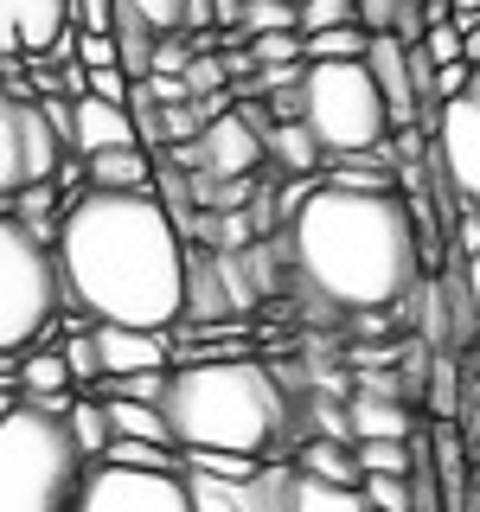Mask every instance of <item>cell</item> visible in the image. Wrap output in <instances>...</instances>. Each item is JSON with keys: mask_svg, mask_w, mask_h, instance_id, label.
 I'll return each mask as SVG.
<instances>
[{"mask_svg": "<svg viewBox=\"0 0 480 512\" xmlns=\"http://www.w3.org/2000/svg\"><path fill=\"white\" fill-rule=\"evenodd\" d=\"M64 301L96 327L167 333L186 320V237L160 192H84L58 218Z\"/></svg>", "mask_w": 480, "mask_h": 512, "instance_id": "1", "label": "cell"}, {"mask_svg": "<svg viewBox=\"0 0 480 512\" xmlns=\"http://www.w3.org/2000/svg\"><path fill=\"white\" fill-rule=\"evenodd\" d=\"M282 250H288L295 282L346 314L397 308L404 295L423 288L416 276L429 263L404 192H352L333 180H320L288 212Z\"/></svg>", "mask_w": 480, "mask_h": 512, "instance_id": "2", "label": "cell"}, {"mask_svg": "<svg viewBox=\"0 0 480 512\" xmlns=\"http://www.w3.org/2000/svg\"><path fill=\"white\" fill-rule=\"evenodd\" d=\"M167 429L180 455H250L269 461V448L288 436V391L263 359L212 352V359L173 365L167 384Z\"/></svg>", "mask_w": 480, "mask_h": 512, "instance_id": "3", "label": "cell"}, {"mask_svg": "<svg viewBox=\"0 0 480 512\" xmlns=\"http://www.w3.org/2000/svg\"><path fill=\"white\" fill-rule=\"evenodd\" d=\"M84 448L58 410L20 404L0 429V512H71L84 493Z\"/></svg>", "mask_w": 480, "mask_h": 512, "instance_id": "4", "label": "cell"}, {"mask_svg": "<svg viewBox=\"0 0 480 512\" xmlns=\"http://www.w3.org/2000/svg\"><path fill=\"white\" fill-rule=\"evenodd\" d=\"M58 308H71L58 250L20 218H0V359H26L58 327Z\"/></svg>", "mask_w": 480, "mask_h": 512, "instance_id": "5", "label": "cell"}, {"mask_svg": "<svg viewBox=\"0 0 480 512\" xmlns=\"http://www.w3.org/2000/svg\"><path fill=\"white\" fill-rule=\"evenodd\" d=\"M320 154L333 160V167H346V160H372L384 141L397 135L391 128V103H384L372 64H308V116Z\"/></svg>", "mask_w": 480, "mask_h": 512, "instance_id": "6", "label": "cell"}, {"mask_svg": "<svg viewBox=\"0 0 480 512\" xmlns=\"http://www.w3.org/2000/svg\"><path fill=\"white\" fill-rule=\"evenodd\" d=\"M64 167V141L39 103L0 90V199H20L26 186H52Z\"/></svg>", "mask_w": 480, "mask_h": 512, "instance_id": "7", "label": "cell"}, {"mask_svg": "<svg viewBox=\"0 0 480 512\" xmlns=\"http://www.w3.org/2000/svg\"><path fill=\"white\" fill-rule=\"evenodd\" d=\"M429 141H436V167H442L448 199L480 205V71H474V84L461 90L455 103H442Z\"/></svg>", "mask_w": 480, "mask_h": 512, "instance_id": "8", "label": "cell"}, {"mask_svg": "<svg viewBox=\"0 0 480 512\" xmlns=\"http://www.w3.org/2000/svg\"><path fill=\"white\" fill-rule=\"evenodd\" d=\"M71 512H192V493H186V474H135V468L96 461Z\"/></svg>", "mask_w": 480, "mask_h": 512, "instance_id": "9", "label": "cell"}, {"mask_svg": "<svg viewBox=\"0 0 480 512\" xmlns=\"http://www.w3.org/2000/svg\"><path fill=\"white\" fill-rule=\"evenodd\" d=\"M269 128H276V116L256 109L250 96H237L231 116L199 135V173L205 180H250V173L269 160Z\"/></svg>", "mask_w": 480, "mask_h": 512, "instance_id": "10", "label": "cell"}, {"mask_svg": "<svg viewBox=\"0 0 480 512\" xmlns=\"http://www.w3.org/2000/svg\"><path fill=\"white\" fill-rule=\"evenodd\" d=\"M96 352H103V384L109 378H141V372H173V340L141 327H96Z\"/></svg>", "mask_w": 480, "mask_h": 512, "instance_id": "11", "label": "cell"}, {"mask_svg": "<svg viewBox=\"0 0 480 512\" xmlns=\"http://www.w3.org/2000/svg\"><path fill=\"white\" fill-rule=\"evenodd\" d=\"M237 314L231 276H224V256L192 244L186 250V327H218V320Z\"/></svg>", "mask_w": 480, "mask_h": 512, "instance_id": "12", "label": "cell"}, {"mask_svg": "<svg viewBox=\"0 0 480 512\" xmlns=\"http://www.w3.org/2000/svg\"><path fill=\"white\" fill-rule=\"evenodd\" d=\"M365 64H372L384 103H391V128H423V103H416V84H410V45L397 32H378Z\"/></svg>", "mask_w": 480, "mask_h": 512, "instance_id": "13", "label": "cell"}, {"mask_svg": "<svg viewBox=\"0 0 480 512\" xmlns=\"http://www.w3.org/2000/svg\"><path fill=\"white\" fill-rule=\"evenodd\" d=\"M346 416H352V442H410L416 429H423L410 416L404 397H397V391H372V384L346 404Z\"/></svg>", "mask_w": 480, "mask_h": 512, "instance_id": "14", "label": "cell"}, {"mask_svg": "<svg viewBox=\"0 0 480 512\" xmlns=\"http://www.w3.org/2000/svg\"><path fill=\"white\" fill-rule=\"evenodd\" d=\"M295 468L308 480H327V487H365L359 474V442H333V436H308L295 448Z\"/></svg>", "mask_w": 480, "mask_h": 512, "instance_id": "15", "label": "cell"}, {"mask_svg": "<svg viewBox=\"0 0 480 512\" xmlns=\"http://www.w3.org/2000/svg\"><path fill=\"white\" fill-rule=\"evenodd\" d=\"M13 20H20V52L26 58H45L52 45L71 32V0H13Z\"/></svg>", "mask_w": 480, "mask_h": 512, "instance_id": "16", "label": "cell"}, {"mask_svg": "<svg viewBox=\"0 0 480 512\" xmlns=\"http://www.w3.org/2000/svg\"><path fill=\"white\" fill-rule=\"evenodd\" d=\"M20 397L26 404H52V397H77L71 384V365H64L58 346H32L20 359Z\"/></svg>", "mask_w": 480, "mask_h": 512, "instance_id": "17", "label": "cell"}, {"mask_svg": "<svg viewBox=\"0 0 480 512\" xmlns=\"http://www.w3.org/2000/svg\"><path fill=\"white\" fill-rule=\"evenodd\" d=\"M84 167H90V186L96 192H154V160H148V148H116V154L84 160Z\"/></svg>", "mask_w": 480, "mask_h": 512, "instance_id": "18", "label": "cell"}, {"mask_svg": "<svg viewBox=\"0 0 480 512\" xmlns=\"http://www.w3.org/2000/svg\"><path fill=\"white\" fill-rule=\"evenodd\" d=\"M269 160H276L288 180L301 186V180H314V173H320V160H327V154H320V141H314L308 122H276V128H269Z\"/></svg>", "mask_w": 480, "mask_h": 512, "instance_id": "19", "label": "cell"}, {"mask_svg": "<svg viewBox=\"0 0 480 512\" xmlns=\"http://www.w3.org/2000/svg\"><path fill=\"white\" fill-rule=\"evenodd\" d=\"M103 404H109V429H116L122 442L173 448V429H167V410H160V404H128V397H103Z\"/></svg>", "mask_w": 480, "mask_h": 512, "instance_id": "20", "label": "cell"}, {"mask_svg": "<svg viewBox=\"0 0 480 512\" xmlns=\"http://www.w3.org/2000/svg\"><path fill=\"white\" fill-rule=\"evenodd\" d=\"M64 423H71V442L84 448V461H90V468L109 455V442H116V429H109V404H103L96 391H90V397H77Z\"/></svg>", "mask_w": 480, "mask_h": 512, "instance_id": "21", "label": "cell"}, {"mask_svg": "<svg viewBox=\"0 0 480 512\" xmlns=\"http://www.w3.org/2000/svg\"><path fill=\"white\" fill-rule=\"evenodd\" d=\"M192 512H256L250 480H212V474H186Z\"/></svg>", "mask_w": 480, "mask_h": 512, "instance_id": "22", "label": "cell"}, {"mask_svg": "<svg viewBox=\"0 0 480 512\" xmlns=\"http://www.w3.org/2000/svg\"><path fill=\"white\" fill-rule=\"evenodd\" d=\"M365 52H372L365 26H340V32H314L308 39V64H359Z\"/></svg>", "mask_w": 480, "mask_h": 512, "instance_id": "23", "label": "cell"}, {"mask_svg": "<svg viewBox=\"0 0 480 512\" xmlns=\"http://www.w3.org/2000/svg\"><path fill=\"white\" fill-rule=\"evenodd\" d=\"M256 71H295V64H308V39L301 32H263V39H244Z\"/></svg>", "mask_w": 480, "mask_h": 512, "instance_id": "24", "label": "cell"}, {"mask_svg": "<svg viewBox=\"0 0 480 512\" xmlns=\"http://www.w3.org/2000/svg\"><path fill=\"white\" fill-rule=\"evenodd\" d=\"M295 512H372V500H365V487H327V480H308V474H301Z\"/></svg>", "mask_w": 480, "mask_h": 512, "instance_id": "25", "label": "cell"}, {"mask_svg": "<svg viewBox=\"0 0 480 512\" xmlns=\"http://www.w3.org/2000/svg\"><path fill=\"white\" fill-rule=\"evenodd\" d=\"M340 26H359V0H301V39L340 32Z\"/></svg>", "mask_w": 480, "mask_h": 512, "instance_id": "26", "label": "cell"}, {"mask_svg": "<svg viewBox=\"0 0 480 512\" xmlns=\"http://www.w3.org/2000/svg\"><path fill=\"white\" fill-rule=\"evenodd\" d=\"M244 39H263V32H301V7H288V0H250L244 13Z\"/></svg>", "mask_w": 480, "mask_h": 512, "instance_id": "27", "label": "cell"}, {"mask_svg": "<svg viewBox=\"0 0 480 512\" xmlns=\"http://www.w3.org/2000/svg\"><path fill=\"white\" fill-rule=\"evenodd\" d=\"M122 7H135L141 20L160 32V39H173V32H192V0H122Z\"/></svg>", "mask_w": 480, "mask_h": 512, "instance_id": "28", "label": "cell"}, {"mask_svg": "<svg viewBox=\"0 0 480 512\" xmlns=\"http://www.w3.org/2000/svg\"><path fill=\"white\" fill-rule=\"evenodd\" d=\"M365 500H372V512H410V474H365Z\"/></svg>", "mask_w": 480, "mask_h": 512, "instance_id": "29", "label": "cell"}, {"mask_svg": "<svg viewBox=\"0 0 480 512\" xmlns=\"http://www.w3.org/2000/svg\"><path fill=\"white\" fill-rule=\"evenodd\" d=\"M359 474H410V442H359Z\"/></svg>", "mask_w": 480, "mask_h": 512, "instance_id": "30", "label": "cell"}, {"mask_svg": "<svg viewBox=\"0 0 480 512\" xmlns=\"http://www.w3.org/2000/svg\"><path fill=\"white\" fill-rule=\"evenodd\" d=\"M192 58H199V45H192V32H173V39L154 45V77H186Z\"/></svg>", "mask_w": 480, "mask_h": 512, "instance_id": "31", "label": "cell"}, {"mask_svg": "<svg viewBox=\"0 0 480 512\" xmlns=\"http://www.w3.org/2000/svg\"><path fill=\"white\" fill-rule=\"evenodd\" d=\"M423 52L436 58V71H448V64H468V39H461L455 26H429L423 32Z\"/></svg>", "mask_w": 480, "mask_h": 512, "instance_id": "32", "label": "cell"}, {"mask_svg": "<svg viewBox=\"0 0 480 512\" xmlns=\"http://www.w3.org/2000/svg\"><path fill=\"white\" fill-rule=\"evenodd\" d=\"M397 7H404V0H359V26L378 39V32H391V26H397Z\"/></svg>", "mask_w": 480, "mask_h": 512, "instance_id": "33", "label": "cell"}, {"mask_svg": "<svg viewBox=\"0 0 480 512\" xmlns=\"http://www.w3.org/2000/svg\"><path fill=\"white\" fill-rule=\"evenodd\" d=\"M468 84H474V64H448V71H436V96H442V103H455Z\"/></svg>", "mask_w": 480, "mask_h": 512, "instance_id": "34", "label": "cell"}, {"mask_svg": "<svg viewBox=\"0 0 480 512\" xmlns=\"http://www.w3.org/2000/svg\"><path fill=\"white\" fill-rule=\"evenodd\" d=\"M7 58H26L20 52V20H13V0H0V64Z\"/></svg>", "mask_w": 480, "mask_h": 512, "instance_id": "35", "label": "cell"}, {"mask_svg": "<svg viewBox=\"0 0 480 512\" xmlns=\"http://www.w3.org/2000/svg\"><path fill=\"white\" fill-rule=\"evenodd\" d=\"M244 13H250V0H212V20H218L224 32H237V26H244Z\"/></svg>", "mask_w": 480, "mask_h": 512, "instance_id": "36", "label": "cell"}, {"mask_svg": "<svg viewBox=\"0 0 480 512\" xmlns=\"http://www.w3.org/2000/svg\"><path fill=\"white\" fill-rule=\"evenodd\" d=\"M461 269H468V288H474V308H480V256H474V263H461Z\"/></svg>", "mask_w": 480, "mask_h": 512, "instance_id": "37", "label": "cell"}, {"mask_svg": "<svg viewBox=\"0 0 480 512\" xmlns=\"http://www.w3.org/2000/svg\"><path fill=\"white\" fill-rule=\"evenodd\" d=\"M288 7H301V0H288Z\"/></svg>", "mask_w": 480, "mask_h": 512, "instance_id": "38", "label": "cell"}]
</instances>
